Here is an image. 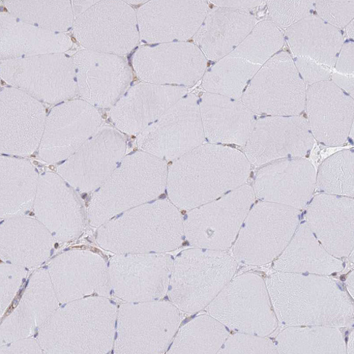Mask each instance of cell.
I'll return each instance as SVG.
<instances>
[{
    "label": "cell",
    "mask_w": 354,
    "mask_h": 354,
    "mask_svg": "<svg viewBox=\"0 0 354 354\" xmlns=\"http://www.w3.org/2000/svg\"><path fill=\"white\" fill-rule=\"evenodd\" d=\"M250 168L241 151L203 144L173 162L167 173L168 193L174 205L191 209L245 185Z\"/></svg>",
    "instance_id": "6da1fadb"
},
{
    "label": "cell",
    "mask_w": 354,
    "mask_h": 354,
    "mask_svg": "<svg viewBox=\"0 0 354 354\" xmlns=\"http://www.w3.org/2000/svg\"><path fill=\"white\" fill-rule=\"evenodd\" d=\"M306 91L293 59L281 52L261 66L241 100L254 113L299 115L306 109Z\"/></svg>",
    "instance_id": "7a4b0ae2"
},
{
    "label": "cell",
    "mask_w": 354,
    "mask_h": 354,
    "mask_svg": "<svg viewBox=\"0 0 354 354\" xmlns=\"http://www.w3.org/2000/svg\"><path fill=\"white\" fill-rule=\"evenodd\" d=\"M313 145L305 118L268 116L256 122L245 145V156L250 164L259 167L282 159L304 158Z\"/></svg>",
    "instance_id": "3957f363"
},
{
    "label": "cell",
    "mask_w": 354,
    "mask_h": 354,
    "mask_svg": "<svg viewBox=\"0 0 354 354\" xmlns=\"http://www.w3.org/2000/svg\"><path fill=\"white\" fill-rule=\"evenodd\" d=\"M205 140L198 101L194 95L187 94L142 136L141 145L159 157L174 161Z\"/></svg>",
    "instance_id": "277c9868"
},
{
    "label": "cell",
    "mask_w": 354,
    "mask_h": 354,
    "mask_svg": "<svg viewBox=\"0 0 354 354\" xmlns=\"http://www.w3.org/2000/svg\"><path fill=\"white\" fill-rule=\"evenodd\" d=\"M254 196L252 188L245 185L190 212L185 223L187 239L195 245L221 249L228 247Z\"/></svg>",
    "instance_id": "5b68a950"
},
{
    "label": "cell",
    "mask_w": 354,
    "mask_h": 354,
    "mask_svg": "<svg viewBox=\"0 0 354 354\" xmlns=\"http://www.w3.org/2000/svg\"><path fill=\"white\" fill-rule=\"evenodd\" d=\"M306 108L313 136L329 146L344 145L353 125V99L330 80L308 86Z\"/></svg>",
    "instance_id": "8992f818"
},
{
    "label": "cell",
    "mask_w": 354,
    "mask_h": 354,
    "mask_svg": "<svg viewBox=\"0 0 354 354\" xmlns=\"http://www.w3.org/2000/svg\"><path fill=\"white\" fill-rule=\"evenodd\" d=\"M142 53L140 74L161 84L192 86L203 77L207 64L200 48L188 42L167 43Z\"/></svg>",
    "instance_id": "52a82bcc"
},
{
    "label": "cell",
    "mask_w": 354,
    "mask_h": 354,
    "mask_svg": "<svg viewBox=\"0 0 354 354\" xmlns=\"http://www.w3.org/2000/svg\"><path fill=\"white\" fill-rule=\"evenodd\" d=\"M316 171L304 158H286L261 167L254 180L258 196L293 205H304L316 185Z\"/></svg>",
    "instance_id": "ba28073f"
},
{
    "label": "cell",
    "mask_w": 354,
    "mask_h": 354,
    "mask_svg": "<svg viewBox=\"0 0 354 354\" xmlns=\"http://www.w3.org/2000/svg\"><path fill=\"white\" fill-rule=\"evenodd\" d=\"M199 107L204 135L209 142L246 145L257 121L243 102L207 93Z\"/></svg>",
    "instance_id": "9c48e42d"
},
{
    "label": "cell",
    "mask_w": 354,
    "mask_h": 354,
    "mask_svg": "<svg viewBox=\"0 0 354 354\" xmlns=\"http://www.w3.org/2000/svg\"><path fill=\"white\" fill-rule=\"evenodd\" d=\"M209 12L205 1H160L142 14L144 35L162 42H185L194 37Z\"/></svg>",
    "instance_id": "30bf717a"
},
{
    "label": "cell",
    "mask_w": 354,
    "mask_h": 354,
    "mask_svg": "<svg viewBox=\"0 0 354 354\" xmlns=\"http://www.w3.org/2000/svg\"><path fill=\"white\" fill-rule=\"evenodd\" d=\"M255 25L250 11L216 7L209 11L194 40L206 58L218 62L237 48Z\"/></svg>",
    "instance_id": "8fae6325"
},
{
    "label": "cell",
    "mask_w": 354,
    "mask_h": 354,
    "mask_svg": "<svg viewBox=\"0 0 354 354\" xmlns=\"http://www.w3.org/2000/svg\"><path fill=\"white\" fill-rule=\"evenodd\" d=\"M297 223L296 212L261 203L248 218L236 246L240 254L273 253L281 249Z\"/></svg>",
    "instance_id": "7c38bea8"
},
{
    "label": "cell",
    "mask_w": 354,
    "mask_h": 354,
    "mask_svg": "<svg viewBox=\"0 0 354 354\" xmlns=\"http://www.w3.org/2000/svg\"><path fill=\"white\" fill-rule=\"evenodd\" d=\"M285 38L295 57H306L333 68L344 44L339 29L310 15L286 28Z\"/></svg>",
    "instance_id": "4fadbf2b"
},
{
    "label": "cell",
    "mask_w": 354,
    "mask_h": 354,
    "mask_svg": "<svg viewBox=\"0 0 354 354\" xmlns=\"http://www.w3.org/2000/svg\"><path fill=\"white\" fill-rule=\"evenodd\" d=\"M353 213L351 199L319 195L313 201L309 219L326 245L344 252L352 245Z\"/></svg>",
    "instance_id": "5bb4252c"
},
{
    "label": "cell",
    "mask_w": 354,
    "mask_h": 354,
    "mask_svg": "<svg viewBox=\"0 0 354 354\" xmlns=\"http://www.w3.org/2000/svg\"><path fill=\"white\" fill-rule=\"evenodd\" d=\"M187 94V88L182 86L140 88L118 109L117 121L130 131L140 129L156 118L162 115Z\"/></svg>",
    "instance_id": "9a60e30c"
},
{
    "label": "cell",
    "mask_w": 354,
    "mask_h": 354,
    "mask_svg": "<svg viewBox=\"0 0 354 354\" xmlns=\"http://www.w3.org/2000/svg\"><path fill=\"white\" fill-rule=\"evenodd\" d=\"M260 68L241 58L227 55L205 73L202 85L208 93L239 100Z\"/></svg>",
    "instance_id": "2e32d148"
},
{
    "label": "cell",
    "mask_w": 354,
    "mask_h": 354,
    "mask_svg": "<svg viewBox=\"0 0 354 354\" xmlns=\"http://www.w3.org/2000/svg\"><path fill=\"white\" fill-rule=\"evenodd\" d=\"M284 44V35L271 20L254 26L245 40L228 55L262 66L277 54Z\"/></svg>",
    "instance_id": "e0dca14e"
},
{
    "label": "cell",
    "mask_w": 354,
    "mask_h": 354,
    "mask_svg": "<svg viewBox=\"0 0 354 354\" xmlns=\"http://www.w3.org/2000/svg\"><path fill=\"white\" fill-rule=\"evenodd\" d=\"M354 155L342 151L324 160L316 175L317 187L326 193L353 196Z\"/></svg>",
    "instance_id": "ac0fdd59"
},
{
    "label": "cell",
    "mask_w": 354,
    "mask_h": 354,
    "mask_svg": "<svg viewBox=\"0 0 354 354\" xmlns=\"http://www.w3.org/2000/svg\"><path fill=\"white\" fill-rule=\"evenodd\" d=\"M268 2V13L271 19L279 28H288L304 19L312 15L315 1H275Z\"/></svg>",
    "instance_id": "d6986e66"
},
{
    "label": "cell",
    "mask_w": 354,
    "mask_h": 354,
    "mask_svg": "<svg viewBox=\"0 0 354 354\" xmlns=\"http://www.w3.org/2000/svg\"><path fill=\"white\" fill-rule=\"evenodd\" d=\"M315 8L319 17L324 21L343 28L351 21L354 15V1H315Z\"/></svg>",
    "instance_id": "ffe728a7"
},
{
    "label": "cell",
    "mask_w": 354,
    "mask_h": 354,
    "mask_svg": "<svg viewBox=\"0 0 354 354\" xmlns=\"http://www.w3.org/2000/svg\"><path fill=\"white\" fill-rule=\"evenodd\" d=\"M294 64L306 85L310 86L330 80L331 77L330 68L321 65L309 58L295 57Z\"/></svg>",
    "instance_id": "44dd1931"
},
{
    "label": "cell",
    "mask_w": 354,
    "mask_h": 354,
    "mask_svg": "<svg viewBox=\"0 0 354 354\" xmlns=\"http://www.w3.org/2000/svg\"><path fill=\"white\" fill-rule=\"evenodd\" d=\"M353 49L354 44L353 41H348L343 44L335 64L337 73L353 76Z\"/></svg>",
    "instance_id": "7402d4cb"
},
{
    "label": "cell",
    "mask_w": 354,
    "mask_h": 354,
    "mask_svg": "<svg viewBox=\"0 0 354 354\" xmlns=\"http://www.w3.org/2000/svg\"><path fill=\"white\" fill-rule=\"evenodd\" d=\"M216 7L247 10L259 7L264 1H212Z\"/></svg>",
    "instance_id": "603a6c76"
},
{
    "label": "cell",
    "mask_w": 354,
    "mask_h": 354,
    "mask_svg": "<svg viewBox=\"0 0 354 354\" xmlns=\"http://www.w3.org/2000/svg\"><path fill=\"white\" fill-rule=\"evenodd\" d=\"M332 77V82L353 99V76L344 75L335 73Z\"/></svg>",
    "instance_id": "cb8c5ba5"
},
{
    "label": "cell",
    "mask_w": 354,
    "mask_h": 354,
    "mask_svg": "<svg viewBox=\"0 0 354 354\" xmlns=\"http://www.w3.org/2000/svg\"><path fill=\"white\" fill-rule=\"evenodd\" d=\"M354 22L353 19L350 21L346 26V32L348 38L353 39L354 38V30H353Z\"/></svg>",
    "instance_id": "d4e9b609"
},
{
    "label": "cell",
    "mask_w": 354,
    "mask_h": 354,
    "mask_svg": "<svg viewBox=\"0 0 354 354\" xmlns=\"http://www.w3.org/2000/svg\"><path fill=\"white\" fill-rule=\"evenodd\" d=\"M21 292H22V290H21L20 293L19 294L18 297L14 301L13 306H12L13 308H15L18 306L19 299L21 298Z\"/></svg>",
    "instance_id": "484cf974"
}]
</instances>
